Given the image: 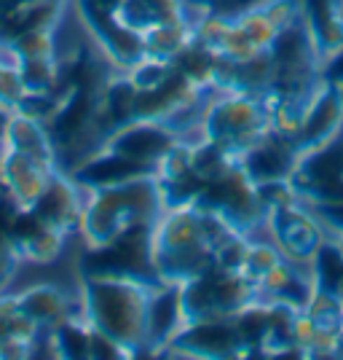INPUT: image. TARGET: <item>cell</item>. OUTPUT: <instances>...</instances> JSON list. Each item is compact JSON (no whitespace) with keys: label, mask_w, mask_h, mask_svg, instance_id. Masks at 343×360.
Here are the masks:
<instances>
[{"label":"cell","mask_w":343,"mask_h":360,"mask_svg":"<svg viewBox=\"0 0 343 360\" xmlns=\"http://www.w3.org/2000/svg\"><path fill=\"white\" fill-rule=\"evenodd\" d=\"M159 285L148 274H81V315L97 333L119 345L126 358L148 352L150 301Z\"/></svg>","instance_id":"obj_1"},{"label":"cell","mask_w":343,"mask_h":360,"mask_svg":"<svg viewBox=\"0 0 343 360\" xmlns=\"http://www.w3.org/2000/svg\"><path fill=\"white\" fill-rule=\"evenodd\" d=\"M164 212V196L156 180V172L123 180L102 188H83V215L81 237L89 248H105L132 234L137 229H148Z\"/></svg>","instance_id":"obj_2"},{"label":"cell","mask_w":343,"mask_h":360,"mask_svg":"<svg viewBox=\"0 0 343 360\" xmlns=\"http://www.w3.org/2000/svg\"><path fill=\"white\" fill-rule=\"evenodd\" d=\"M269 132V108L263 94L212 91L201 119V135L241 156L255 140Z\"/></svg>","instance_id":"obj_3"},{"label":"cell","mask_w":343,"mask_h":360,"mask_svg":"<svg viewBox=\"0 0 343 360\" xmlns=\"http://www.w3.org/2000/svg\"><path fill=\"white\" fill-rule=\"evenodd\" d=\"M266 229L271 234V242L282 250L284 258L295 261L300 266H311L322 245L330 240L325 224L319 221L316 212L306 207L303 199L279 210H271L266 215Z\"/></svg>","instance_id":"obj_4"},{"label":"cell","mask_w":343,"mask_h":360,"mask_svg":"<svg viewBox=\"0 0 343 360\" xmlns=\"http://www.w3.org/2000/svg\"><path fill=\"white\" fill-rule=\"evenodd\" d=\"M182 137L175 132L169 121L161 119H132L126 124L116 127L110 135L105 137L102 148L119 153L121 159L132 162L156 172L159 162L164 159L169 150L177 146Z\"/></svg>","instance_id":"obj_5"},{"label":"cell","mask_w":343,"mask_h":360,"mask_svg":"<svg viewBox=\"0 0 343 360\" xmlns=\"http://www.w3.org/2000/svg\"><path fill=\"white\" fill-rule=\"evenodd\" d=\"M8 240L14 245L22 261L32 264H54L65 250L67 234L60 231L57 226L46 224L43 218L30 207H22L14 224L8 229Z\"/></svg>","instance_id":"obj_6"},{"label":"cell","mask_w":343,"mask_h":360,"mask_svg":"<svg viewBox=\"0 0 343 360\" xmlns=\"http://www.w3.org/2000/svg\"><path fill=\"white\" fill-rule=\"evenodd\" d=\"M54 172L57 169L41 165L22 150L0 146V183L22 207H32L43 196Z\"/></svg>","instance_id":"obj_7"},{"label":"cell","mask_w":343,"mask_h":360,"mask_svg":"<svg viewBox=\"0 0 343 360\" xmlns=\"http://www.w3.org/2000/svg\"><path fill=\"white\" fill-rule=\"evenodd\" d=\"M30 210H35L46 224L57 226L60 231H65L67 237L81 229V215H83V188L75 183L67 172L57 169L54 178L48 183V188L43 196L32 205Z\"/></svg>","instance_id":"obj_8"},{"label":"cell","mask_w":343,"mask_h":360,"mask_svg":"<svg viewBox=\"0 0 343 360\" xmlns=\"http://www.w3.org/2000/svg\"><path fill=\"white\" fill-rule=\"evenodd\" d=\"M22 312L38 330H54L70 317L81 315V301H73L60 285L38 283L16 293Z\"/></svg>","instance_id":"obj_9"},{"label":"cell","mask_w":343,"mask_h":360,"mask_svg":"<svg viewBox=\"0 0 343 360\" xmlns=\"http://www.w3.org/2000/svg\"><path fill=\"white\" fill-rule=\"evenodd\" d=\"M38 333L22 312L19 299L0 293V358H32Z\"/></svg>","instance_id":"obj_10"},{"label":"cell","mask_w":343,"mask_h":360,"mask_svg":"<svg viewBox=\"0 0 343 360\" xmlns=\"http://www.w3.org/2000/svg\"><path fill=\"white\" fill-rule=\"evenodd\" d=\"M3 146L22 150V153L38 159L41 165L51 167V169H60V165H57V148H54V140L48 135L43 121H35L30 116L14 113L11 121H8Z\"/></svg>","instance_id":"obj_11"},{"label":"cell","mask_w":343,"mask_h":360,"mask_svg":"<svg viewBox=\"0 0 343 360\" xmlns=\"http://www.w3.org/2000/svg\"><path fill=\"white\" fill-rule=\"evenodd\" d=\"M25 81L19 75V68L16 65H0V105L8 108V110H16L19 103L25 100Z\"/></svg>","instance_id":"obj_12"},{"label":"cell","mask_w":343,"mask_h":360,"mask_svg":"<svg viewBox=\"0 0 343 360\" xmlns=\"http://www.w3.org/2000/svg\"><path fill=\"white\" fill-rule=\"evenodd\" d=\"M19 261H22V258H19V253L14 250V245H11V240H8V234L0 231V293L6 290L8 280L14 277L16 264H19Z\"/></svg>","instance_id":"obj_13"},{"label":"cell","mask_w":343,"mask_h":360,"mask_svg":"<svg viewBox=\"0 0 343 360\" xmlns=\"http://www.w3.org/2000/svg\"><path fill=\"white\" fill-rule=\"evenodd\" d=\"M30 3H38V0H0V19L16 8H22V6H30Z\"/></svg>","instance_id":"obj_14"},{"label":"cell","mask_w":343,"mask_h":360,"mask_svg":"<svg viewBox=\"0 0 343 360\" xmlns=\"http://www.w3.org/2000/svg\"><path fill=\"white\" fill-rule=\"evenodd\" d=\"M11 116H14V110H8V108L0 105V146H3V140H6V129H8Z\"/></svg>","instance_id":"obj_15"}]
</instances>
